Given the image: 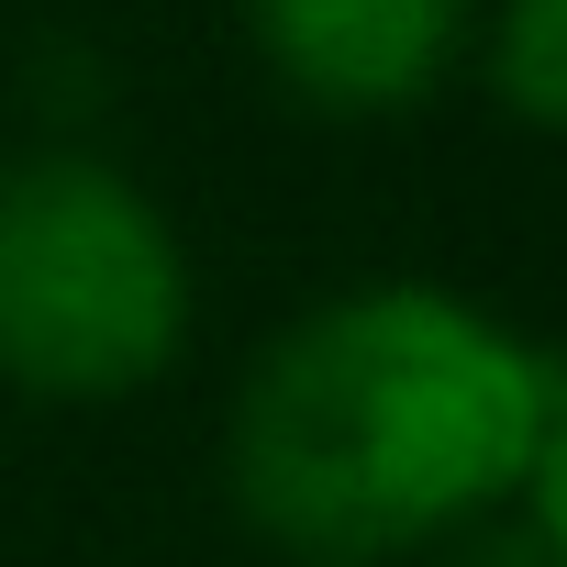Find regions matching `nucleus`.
<instances>
[{
	"label": "nucleus",
	"mask_w": 567,
	"mask_h": 567,
	"mask_svg": "<svg viewBox=\"0 0 567 567\" xmlns=\"http://www.w3.org/2000/svg\"><path fill=\"white\" fill-rule=\"evenodd\" d=\"M278 90L323 112H401L467 56L478 0H234Z\"/></svg>",
	"instance_id": "3"
},
{
	"label": "nucleus",
	"mask_w": 567,
	"mask_h": 567,
	"mask_svg": "<svg viewBox=\"0 0 567 567\" xmlns=\"http://www.w3.org/2000/svg\"><path fill=\"white\" fill-rule=\"evenodd\" d=\"M489 90L523 123L567 134V0H501L489 12Z\"/></svg>",
	"instance_id": "4"
},
{
	"label": "nucleus",
	"mask_w": 567,
	"mask_h": 567,
	"mask_svg": "<svg viewBox=\"0 0 567 567\" xmlns=\"http://www.w3.org/2000/svg\"><path fill=\"white\" fill-rule=\"evenodd\" d=\"M556 423L567 357L456 290L379 278L256 357L234 401V501L312 567H379L512 501Z\"/></svg>",
	"instance_id": "1"
},
{
	"label": "nucleus",
	"mask_w": 567,
	"mask_h": 567,
	"mask_svg": "<svg viewBox=\"0 0 567 567\" xmlns=\"http://www.w3.org/2000/svg\"><path fill=\"white\" fill-rule=\"evenodd\" d=\"M456 567H556V556H545L534 534H489V545H467Z\"/></svg>",
	"instance_id": "6"
},
{
	"label": "nucleus",
	"mask_w": 567,
	"mask_h": 567,
	"mask_svg": "<svg viewBox=\"0 0 567 567\" xmlns=\"http://www.w3.org/2000/svg\"><path fill=\"white\" fill-rule=\"evenodd\" d=\"M189 346L178 223L90 145L0 156V379L34 401H123Z\"/></svg>",
	"instance_id": "2"
},
{
	"label": "nucleus",
	"mask_w": 567,
	"mask_h": 567,
	"mask_svg": "<svg viewBox=\"0 0 567 567\" xmlns=\"http://www.w3.org/2000/svg\"><path fill=\"white\" fill-rule=\"evenodd\" d=\"M523 489H534V523H523V534L567 567V423L545 434V456H534V478H523Z\"/></svg>",
	"instance_id": "5"
}]
</instances>
